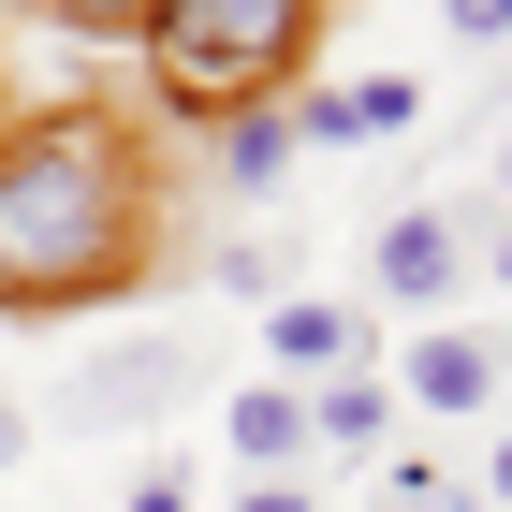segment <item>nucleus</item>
Wrapping results in <instances>:
<instances>
[{"label": "nucleus", "mask_w": 512, "mask_h": 512, "mask_svg": "<svg viewBox=\"0 0 512 512\" xmlns=\"http://www.w3.org/2000/svg\"><path fill=\"white\" fill-rule=\"evenodd\" d=\"M15 15H44V30H74V44H103V30H147V0H15Z\"/></svg>", "instance_id": "obj_12"}, {"label": "nucleus", "mask_w": 512, "mask_h": 512, "mask_svg": "<svg viewBox=\"0 0 512 512\" xmlns=\"http://www.w3.org/2000/svg\"><path fill=\"white\" fill-rule=\"evenodd\" d=\"M366 512H483V498H469V469H439V454H381V498Z\"/></svg>", "instance_id": "obj_11"}, {"label": "nucleus", "mask_w": 512, "mask_h": 512, "mask_svg": "<svg viewBox=\"0 0 512 512\" xmlns=\"http://www.w3.org/2000/svg\"><path fill=\"white\" fill-rule=\"evenodd\" d=\"M161 147L118 103L0 118V322H74L161 278Z\"/></svg>", "instance_id": "obj_1"}, {"label": "nucleus", "mask_w": 512, "mask_h": 512, "mask_svg": "<svg viewBox=\"0 0 512 512\" xmlns=\"http://www.w3.org/2000/svg\"><path fill=\"white\" fill-rule=\"evenodd\" d=\"M454 278H469V235H454V205H395L381 235H366V308L439 322V308H454Z\"/></svg>", "instance_id": "obj_5"}, {"label": "nucleus", "mask_w": 512, "mask_h": 512, "mask_svg": "<svg viewBox=\"0 0 512 512\" xmlns=\"http://www.w3.org/2000/svg\"><path fill=\"white\" fill-rule=\"evenodd\" d=\"M381 381H395V410H425V425H498L512 352H498V337H469V322H425V337H410Z\"/></svg>", "instance_id": "obj_4"}, {"label": "nucleus", "mask_w": 512, "mask_h": 512, "mask_svg": "<svg viewBox=\"0 0 512 512\" xmlns=\"http://www.w3.org/2000/svg\"><path fill=\"white\" fill-rule=\"evenodd\" d=\"M205 278H220V308H249V322H264V308H278V293H293V249H278V235H264V220H235V235L205 249Z\"/></svg>", "instance_id": "obj_10"}, {"label": "nucleus", "mask_w": 512, "mask_h": 512, "mask_svg": "<svg viewBox=\"0 0 512 512\" xmlns=\"http://www.w3.org/2000/svg\"><path fill=\"white\" fill-rule=\"evenodd\" d=\"M191 381H205V352H191V337H176V322H132V337H103V352L74 366V395H59L44 425H59V439H147Z\"/></svg>", "instance_id": "obj_3"}, {"label": "nucleus", "mask_w": 512, "mask_h": 512, "mask_svg": "<svg viewBox=\"0 0 512 512\" xmlns=\"http://www.w3.org/2000/svg\"><path fill=\"white\" fill-rule=\"evenodd\" d=\"M0 15H15V0H0Z\"/></svg>", "instance_id": "obj_19"}, {"label": "nucleus", "mask_w": 512, "mask_h": 512, "mask_svg": "<svg viewBox=\"0 0 512 512\" xmlns=\"http://www.w3.org/2000/svg\"><path fill=\"white\" fill-rule=\"evenodd\" d=\"M498 425H512V410H498Z\"/></svg>", "instance_id": "obj_21"}, {"label": "nucleus", "mask_w": 512, "mask_h": 512, "mask_svg": "<svg viewBox=\"0 0 512 512\" xmlns=\"http://www.w3.org/2000/svg\"><path fill=\"white\" fill-rule=\"evenodd\" d=\"M147 88L176 118H235V103H293L322 44V0H147Z\"/></svg>", "instance_id": "obj_2"}, {"label": "nucleus", "mask_w": 512, "mask_h": 512, "mask_svg": "<svg viewBox=\"0 0 512 512\" xmlns=\"http://www.w3.org/2000/svg\"><path fill=\"white\" fill-rule=\"evenodd\" d=\"M132 512H191V469H176V454H161V469L132 483Z\"/></svg>", "instance_id": "obj_15"}, {"label": "nucleus", "mask_w": 512, "mask_h": 512, "mask_svg": "<svg viewBox=\"0 0 512 512\" xmlns=\"http://www.w3.org/2000/svg\"><path fill=\"white\" fill-rule=\"evenodd\" d=\"M205 176H220L235 220H264V205L293 191V103H235V118H205Z\"/></svg>", "instance_id": "obj_7"}, {"label": "nucleus", "mask_w": 512, "mask_h": 512, "mask_svg": "<svg viewBox=\"0 0 512 512\" xmlns=\"http://www.w3.org/2000/svg\"><path fill=\"white\" fill-rule=\"evenodd\" d=\"M220 454H235V483H308V395L293 381H235L220 395Z\"/></svg>", "instance_id": "obj_8"}, {"label": "nucleus", "mask_w": 512, "mask_h": 512, "mask_svg": "<svg viewBox=\"0 0 512 512\" xmlns=\"http://www.w3.org/2000/svg\"><path fill=\"white\" fill-rule=\"evenodd\" d=\"M483 205H498V220H512V147H498V191H483Z\"/></svg>", "instance_id": "obj_18"}, {"label": "nucleus", "mask_w": 512, "mask_h": 512, "mask_svg": "<svg viewBox=\"0 0 512 512\" xmlns=\"http://www.w3.org/2000/svg\"><path fill=\"white\" fill-rule=\"evenodd\" d=\"M395 425H410V410H395V381H381V366H337V381H308V454H352V469H381V454H395Z\"/></svg>", "instance_id": "obj_9"}, {"label": "nucleus", "mask_w": 512, "mask_h": 512, "mask_svg": "<svg viewBox=\"0 0 512 512\" xmlns=\"http://www.w3.org/2000/svg\"><path fill=\"white\" fill-rule=\"evenodd\" d=\"M469 498H483V512H512V425L483 439V469H469Z\"/></svg>", "instance_id": "obj_14"}, {"label": "nucleus", "mask_w": 512, "mask_h": 512, "mask_svg": "<svg viewBox=\"0 0 512 512\" xmlns=\"http://www.w3.org/2000/svg\"><path fill=\"white\" fill-rule=\"evenodd\" d=\"M439 30L454 44H512V0H439Z\"/></svg>", "instance_id": "obj_13"}, {"label": "nucleus", "mask_w": 512, "mask_h": 512, "mask_svg": "<svg viewBox=\"0 0 512 512\" xmlns=\"http://www.w3.org/2000/svg\"><path fill=\"white\" fill-rule=\"evenodd\" d=\"M337 366H381V308H352V293H278L264 308V381H337Z\"/></svg>", "instance_id": "obj_6"}, {"label": "nucleus", "mask_w": 512, "mask_h": 512, "mask_svg": "<svg viewBox=\"0 0 512 512\" xmlns=\"http://www.w3.org/2000/svg\"><path fill=\"white\" fill-rule=\"evenodd\" d=\"M235 512H322V483H235Z\"/></svg>", "instance_id": "obj_16"}, {"label": "nucleus", "mask_w": 512, "mask_h": 512, "mask_svg": "<svg viewBox=\"0 0 512 512\" xmlns=\"http://www.w3.org/2000/svg\"><path fill=\"white\" fill-rule=\"evenodd\" d=\"M0 118H15V103H0Z\"/></svg>", "instance_id": "obj_20"}, {"label": "nucleus", "mask_w": 512, "mask_h": 512, "mask_svg": "<svg viewBox=\"0 0 512 512\" xmlns=\"http://www.w3.org/2000/svg\"><path fill=\"white\" fill-rule=\"evenodd\" d=\"M15 454H30V410H15V395H0V469H15Z\"/></svg>", "instance_id": "obj_17"}]
</instances>
